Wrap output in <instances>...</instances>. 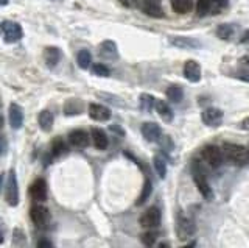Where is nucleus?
<instances>
[{"label":"nucleus","instance_id":"obj_1","mask_svg":"<svg viewBox=\"0 0 249 248\" xmlns=\"http://www.w3.org/2000/svg\"><path fill=\"white\" fill-rule=\"evenodd\" d=\"M223 154L228 159H231L235 164H246L249 161V150L243 145H237V144H229L226 142L223 145Z\"/></svg>","mask_w":249,"mask_h":248},{"label":"nucleus","instance_id":"obj_2","mask_svg":"<svg viewBox=\"0 0 249 248\" xmlns=\"http://www.w3.org/2000/svg\"><path fill=\"white\" fill-rule=\"evenodd\" d=\"M5 186V200L10 206H16L19 203V186H18V176H16L14 170H10L8 173V180L3 183Z\"/></svg>","mask_w":249,"mask_h":248},{"label":"nucleus","instance_id":"obj_3","mask_svg":"<svg viewBox=\"0 0 249 248\" xmlns=\"http://www.w3.org/2000/svg\"><path fill=\"white\" fill-rule=\"evenodd\" d=\"M193 181H195V184H196V189L199 191V193L206 200L213 198V191H212V188H210V184H209L207 178H206L201 167L199 169L196 166L193 167Z\"/></svg>","mask_w":249,"mask_h":248},{"label":"nucleus","instance_id":"obj_4","mask_svg":"<svg viewBox=\"0 0 249 248\" xmlns=\"http://www.w3.org/2000/svg\"><path fill=\"white\" fill-rule=\"evenodd\" d=\"M195 223L192 219H189L185 214L179 212L178 214V220H176V232H178V237L181 240H187L190 239L195 234Z\"/></svg>","mask_w":249,"mask_h":248},{"label":"nucleus","instance_id":"obj_5","mask_svg":"<svg viewBox=\"0 0 249 248\" xmlns=\"http://www.w3.org/2000/svg\"><path fill=\"white\" fill-rule=\"evenodd\" d=\"M22 27L18 24V22L13 20H3L2 22V36L3 41L11 44V42H18L19 39H22Z\"/></svg>","mask_w":249,"mask_h":248},{"label":"nucleus","instance_id":"obj_6","mask_svg":"<svg viewBox=\"0 0 249 248\" xmlns=\"http://www.w3.org/2000/svg\"><path fill=\"white\" fill-rule=\"evenodd\" d=\"M30 219L33 220L36 227H45L50 222L52 215L49 208H45L44 205H33L30 209Z\"/></svg>","mask_w":249,"mask_h":248},{"label":"nucleus","instance_id":"obj_7","mask_svg":"<svg viewBox=\"0 0 249 248\" xmlns=\"http://www.w3.org/2000/svg\"><path fill=\"white\" fill-rule=\"evenodd\" d=\"M202 158H204V161L210 167H220L224 154H223V150L220 149V147L207 145V147H204V150H202Z\"/></svg>","mask_w":249,"mask_h":248},{"label":"nucleus","instance_id":"obj_8","mask_svg":"<svg viewBox=\"0 0 249 248\" xmlns=\"http://www.w3.org/2000/svg\"><path fill=\"white\" fill-rule=\"evenodd\" d=\"M159 223H160V211H159V208H156V206L148 208L142 214V217H140V225L146 229L159 227Z\"/></svg>","mask_w":249,"mask_h":248},{"label":"nucleus","instance_id":"obj_9","mask_svg":"<svg viewBox=\"0 0 249 248\" xmlns=\"http://www.w3.org/2000/svg\"><path fill=\"white\" fill-rule=\"evenodd\" d=\"M201 119L207 127H220L223 122V113L218 108H207L202 111Z\"/></svg>","mask_w":249,"mask_h":248},{"label":"nucleus","instance_id":"obj_10","mask_svg":"<svg viewBox=\"0 0 249 248\" xmlns=\"http://www.w3.org/2000/svg\"><path fill=\"white\" fill-rule=\"evenodd\" d=\"M69 142L70 145L76 147V149H86L90 142L89 133L84 130H73L72 133L69 134Z\"/></svg>","mask_w":249,"mask_h":248},{"label":"nucleus","instance_id":"obj_11","mask_svg":"<svg viewBox=\"0 0 249 248\" xmlns=\"http://www.w3.org/2000/svg\"><path fill=\"white\" fill-rule=\"evenodd\" d=\"M184 76L192 83H198L201 80V66L196 61L189 59L184 64Z\"/></svg>","mask_w":249,"mask_h":248},{"label":"nucleus","instance_id":"obj_12","mask_svg":"<svg viewBox=\"0 0 249 248\" xmlns=\"http://www.w3.org/2000/svg\"><path fill=\"white\" fill-rule=\"evenodd\" d=\"M142 134L146 139L148 142H158L160 136H162V131L159 128L158 123L154 122H146L142 125Z\"/></svg>","mask_w":249,"mask_h":248},{"label":"nucleus","instance_id":"obj_13","mask_svg":"<svg viewBox=\"0 0 249 248\" xmlns=\"http://www.w3.org/2000/svg\"><path fill=\"white\" fill-rule=\"evenodd\" d=\"M89 115L92 120H97V122H106L111 117V111L107 110L106 106L103 105H98V103H90L89 105Z\"/></svg>","mask_w":249,"mask_h":248},{"label":"nucleus","instance_id":"obj_14","mask_svg":"<svg viewBox=\"0 0 249 248\" xmlns=\"http://www.w3.org/2000/svg\"><path fill=\"white\" fill-rule=\"evenodd\" d=\"M30 195L36 201H45L47 200V183L42 178H37L30 188Z\"/></svg>","mask_w":249,"mask_h":248},{"label":"nucleus","instance_id":"obj_15","mask_svg":"<svg viewBox=\"0 0 249 248\" xmlns=\"http://www.w3.org/2000/svg\"><path fill=\"white\" fill-rule=\"evenodd\" d=\"M10 123L14 130H19L23 123V113L18 103H11L10 106Z\"/></svg>","mask_w":249,"mask_h":248},{"label":"nucleus","instance_id":"obj_16","mask_svg":"<svg viewBox=\"0 0 249 248\" xmlns=\"http://www.w3.org/2000/svg\"><path fill=\"white\" fill-rule=\"evenodd\" d=\"M100 55L106 58V59H117L119 57V50H117V45L112 41H105L100 45Z\"/></svg>","mask_w":249,"mask_h":248},{"label":"nucleus","instance_id":"obj_17","mask_svg":"<svg viewBox=\"0 0 249 248\" xmlns=\"http://www.w3.org/2000/svg\"><path fill=\"white\" fill-rule=\"evenodd\" d=\"M92 141H93V145H95L98 150H106L107 145H109L106 133L100 128H92Z\"/></svg>","mask_w":249,"mask_h":248},{"label":"nucleus","instance_id":"obj_18","mask_svg":"<svg viewBox=\"0 0 249 248\" xmlns=\"http://www.w3.org/2000/svg\"><path fill=\"white\" fill-rule=\"evenodd\" d=\"M170 42L176 45V47L181 49H199L201 44L190 38H182V36H176V38H170Z\"/></svg>","mask_w":249,"mask_h":248},{"label":"nucleus","instance_id":"obj_19","mask_svg":"<svg viewBox=\"0 0 249 248\" xmlns=\"http://www.w3.org/2000/svg\"><path fill=\"white\" fill-rule=\"evenodd\" d=\"M44 59L49 67H54L61 59V50L58 47H47L44 50Z\"/></svg>","mask_w":249,"mask_h":248},{"label":"nucleus","instance_id":"obj_20","mask_svg":"<svg viewBox=\"0 0 249 248\" xmlns=\"http://www.w3.org/2000/svg\"><path fill=\"white\" fill-rule=\"evenodd\" d=\"M171 8L178 14H187L193 10V0H171Z\"/></svg>","mask_w":249,"mask_h":248},{"label":"nucleus","instance_id":"obj_21","mask_svg":"<svg viewBox=\"0 0 249 248\" xmlns=\"http://www.w3.org/2000/svg\"><path fill=\"white\" fill-rule=\"evenodd\" d=\"M84 110V105L81 100H76V98H72V100H67V103L64 105V114L66 115H76L83 113Z\"/></svg>","mask_w":249,"mask_h":248},{"label":"nucleus","instance_id":"obj_22","mask_svg":"<svg viewBox=\"0 0 249 248\" xmlns=\"http://www.w3.org/2000/svg\"><path fill=\"white\" fill-rule=\"evenodd\" d=\"M156 111H158V114L162 117V120H165L168 123L173 120V111H171V108L168 106V103L162 102V100L156 102Z\"/></svg>","mask_w":249,"mask_h":248},{"label":"nucleus","instance_id":"obj_23","mask_svg":"<svg viewBox=\"0 0 249 248\" xmlns=\"http://www.w3.org/2000/svg\"><path fill=\"white\" fill-rule=\"evenodd\" d=\"M37 122H39V127H41L44 131H49V130H52V127H53V114H52L50 111L44 110V111L39 113V115H37Z\"/></svg>","mask_w":249,"mask_h":248},{"label":"nucleus","instance_id":"obj_24","mask_svg":"<svg viewBox=\"0 0 249 248\" xmlns=\"http://www.w3.org/2000/svg\"><path fill=\"white\" fill-rule=\"evenodd\" d=\"M69 152V147L64 142L62 137H54L52 141V153L54 156H61V154H66Z\"/></svg>","mask_w":249,"mask_h":248},{"label":"nucleus","instance_id":"obj_25","mask_svg":"<svg viewBox=\"0 0 249 248\" xmlns=\"http://www.w3.org/2000/svg\"><path fill=\"white\" fill-rule=\"evenodd\" d=\"M76 61H78V66L81 69H88L92 63V55L89 50H80L76 55Z\"/></svg>","mask_w":249,"mask_h":248},{"label":"nucleus","instance_id":"obj_26","mask_svg":"<svg viewBox=\"0 0 249 248\" xmlns=\"http://www.w3.org/2000/svg\"><path fill=\"white\" fill-rule=\"evenodd\" d=\"M167 97H168L170 102L179 103L182 100V97H184V92H182V89L179 88V86H170L167 89Z\"/></svg>","mask_w":249,"mask_h":248},{"label":"nucleus","instance_id":"obj_27","mask_svg":"<svg viewBox=\"0 0 249 248\" xmlns=\"http://www.w3.org/2000/svg\"><path fill=\"white\" fill-rule=\"evenodd\" d=\"M151 191H153V184L146 178L145 183H143V189H142V192H140V197L137 198V206H142L145 203V201L148 200V197L151 195Z\"/></svg>","mask_w":249,"mask_h":248},{"label":"nucleus","instance_id":"obj_28","mask_svg":"<svg viewBox=\"0 0 249 248\" xmlns=\"http://www.w3.org/2000/svg\"><path fill=\"white\" fill-rule=\"evenodd\" d=\"M140 106H142L143 111L151 113L153 108H156V100H154V97L150 95V94H142V95H140Z\"/></svg>","mask_w":249,"mask_h":248},{"label":"nucleus","instance_id":"obj_29","mask_svg":"<svg viewBox=\"0 0 249 248\" xmlns=\"http://www.w3.org/2000/svg\"><path fill=\"white\" fill-rule=\"evenodd\" d=\"M233 35V27L231 24H223L216 28V36L220 39H231Z\"/></svg>","mask_w":249,"mask_h":248},{"label":"nucleus","instance_id":"obj_30","mask_svg":"<svg viewBox=\"0 0 249 248\" xmlns=\"http://www.w3.org/2000/svg\"><path fill=\"white\" fill-rule=\"evenodd\" d=\"M154 169H156V172H158L159 178H165L167 175V164H165V159H163L162 156H154Z\"/></svg>","mask_w":249,"mask_h":248},{"label":"nucleus","instance_id":"obj_31","mask_svg":"<svg viewBox=\"0 0 249 248\" xmlns=\"http://www.w3.org/2000/svg\"><path fill=\"white\" fill-rule=\"evenodd\" d=\"M196 14L199 18L210 14V0H196Z\"/></svg>","mask_w":249,"mask_h":248},{"label":"nucleus","instance_id":"obj_32","mask_svg":"<svg viewBox=\"0 0 249 248\" xmlns=\"http://www.w3.org/2000/svg\"><path fill=\"white\" fill-rule=\"evenodd\" d=\"M226 5H228L226 0H210V14L221 13L226 8Z\"/></svg>","mask_w":249,"mask_h":248},{"label":"nucleus","instance_id":"obj_33","mask_svg":"<svg viewBox=\"0 0 249 248\" xmlns=\"http://www.w3.org/2000/svg\"><path fill=\"white\" fill-rule=\"evenodd\" d=\"M142 10L145 14H148V16H151V18H163L165 16L160 6H142Z\"/></svg>","mask_w":249,"mask_h":248},{"label":"nucleus","instance_id":"obj_34","mask_svg":"<svg viewBox=\"0 0 249 248\" xmlns=\"http://www.w3.org/2000/svg\"><path fill=\"white\" fill-rule=\"evenodd\" d=\"M156 239H158V232H154V231H146L142 234V242L148 248H150L151 245H154Z\"/></svg>","mask_w":249,"mask_h":248},{"label":"nucleus","instance_id":"obj_35","mask_svg":"<svg viewBox=\"0 0 249 248\" xmlns=\"http://www.w3.org/2000/svg\"><path fill=\"white\" fill-rule=\"evenodd\" d=\"M93 74L95 75H98V76H109V69L105 66V64H100V63H97V64H93Z\"/></svg>","mask_w":249,"mask_h":248},{"label":"nucleus","instance_id":"obj_36","mask_svg":"<svg viewBox=\"0 0 249 248\" xmlns=\"http://www.w3.org/2000/svg\"><path fill=\"white\" fill-rule=\"evenodd\" d=\"M37 248H53V244L50 242V240L49 239H41V240H39V242H37Z\"/></svg>","mask_w":249,"mask_h":248},{"label":"nucleus","instance_id":"obj_37","mask_svg":"<svg viewBox=\"0 0 249 248\" xmlns=\"http://www.w3.org/2000/svg\"><path fill=\"white\" fill-rule=\"evenodd\" d=\"M142 6H160V0H142Z\"/></svg>","mask_w":249,"mask_h":248},{"label":"nucleus","instance_id":"obj_38","mask_svg":"<svg viewBox=\"0 0 249 248\" xmlns=\"http://www.w3.org/2000/svg\"><path fill=\"white\" fill-rule=\"evenodd\" d=\"M119 2L126 8H134L136 6V0H119Z\"/></svg>","mask_w":249,"mask_h":248},{"label":"nucleus","instance_id":"obj_39","mask_svg":"<svg viewBox=\"0 0 249 248\" xmlns=\"http://www.w3.org/2000/svg\"><path fill=\"white\" fill-rule=\"evenodd\" d=\"M109 130H111V131H115V133L117 134H119V136H124V131L120 128V127H117V125H112V127H109Z\"/></svg>","mask_w":249,"mask_h":248},{"label":"nucleus","instance_id":"obj_40","mask_svg":"<svg viewBox=\"0 0 249 248\" xmlns=\"http://www.w3.org/2000/svg\"><path fill=\"white\" fill-rule=\"evenodd\" d=\"M241 42H243V44H249V30H246L245 35L241 36Z\"/></svg>","mask_w":249,"mask_h":248},{"label":"nucleus","instance_id":"obj_41","mask_svg":"<svg viewBox=\"0 0 249 248\" xmlns=\"http://www.w3.org/2000/svg\"><path fill=\"white\" fill-rule=\"evenodd\" d=\"M240 64H241V66H245L246 69H249V57H245V58H241Z\"/></svg>","mask_w":249,"mask_h":248},{"label":"nucleus","instance_id":"obj_42","mask_svg":"<svg viewBox=\"0 0 249 248\" xmlns=\"http://www.w3.org/2000/svg\"><path fill=\"white\" fill-rule=\"evenodd\" d=\"M241 128H243V130H249V117L241 122Z\"/></svg>","mask_w":249,"mask_h":248},{"label":"nucleus","instance_id":"obj_43","mask_svg":"<svg viewBox=\"0 0 249 248\" xmlns=\"http://www.w3.org/2000/svg\"><path fill=\"white\" fill-rule=\"evenodd\" d=\"M2 147H3V150H2V153L5 154V153H6V139H5V137L2 139Z\"/></svg>","mask_w":249,"mask_h":248},{"label":"nucleus","instance_id":"obj_44","mask_svg":"<svg viewBox=\"0 0 249 248\" xmlns=\"http://www.w3.org/2000/svg\"><path fill=\"white\" fill-rule=\"evenodd\" d=\"M158 248H171L167 242H160L159 245H158Z\"/></svg>","mask_w":249,"mask_h":248},{"label":"nucleus","instance_id":"obj_45","mask_svg":"<svg viewBox=\"0 0 249 248\" xmlns=\"http://www.w3.org/2000/svg\"><path fill=\"white\" fill-rule=\"evenodd\" d=\"M8 2H10V0H2V2H0V5L5 6V5H8Z\"/></svg>","mask_w":249,"mask_h":248},{"label":"nucleus","instance_id":"obj_46","mask_svg":"<svg viewBox=\"0 0 249 248\" xmlns=\"http://www.w3.org/2000/svg\"><path fill=\"white\" fill-rule=\"evenodd\" d=\"M184 248H195V242H193V244H189V245H185Z\"/></svg>","mask_w":249,"mask_h":248}]
</instances>
